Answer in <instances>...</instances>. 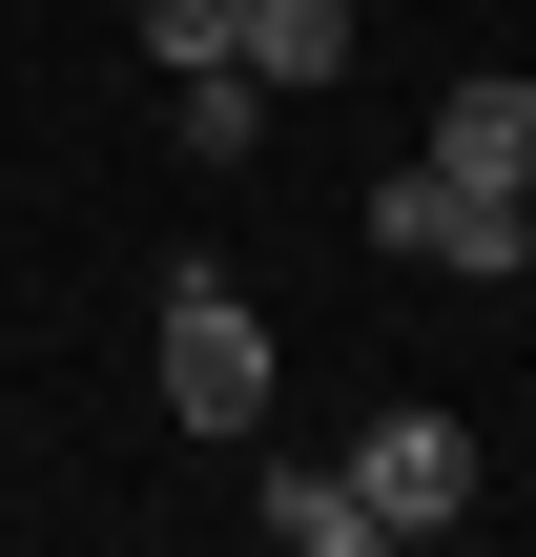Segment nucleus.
<instances>
[{
    "label": "nucleus",
    "mask_w": 536,
    "mask_h": 557,
    "mask_svg": "<svg viewBox=\"0 0 536 557\" xmlns=\"http://www.w3.org/2000/svg\"><path fill=\"white\" fill-rule=\"evenodd\" d=\"M372 248H392V269H454V289H516V269H536V186L392 165V186H372Z\"/></svg>",
    "instance_id": "f257e3e1"
},
{
    "label": "nucleus",
    "mask_w": 536,
    "mask_h": 557,
    "mask_svg": "<svg viewBox=\"0 0 536 557\" xmlns=\"http://www.w3.org/2000/svg\"><path fill=\"white\" fill-rule=\"evenodd\" d=\"M165 413L186 434H269V310L227 269H165Z\"/></svg>",
    "instance_id": "f03ea898"
},
{
    "label": "nucleus",
    "mask_w": 536,
    "mask_h": 557,
    "mask_svg": "<svg viewBox=\"0 0 536 557\" xmlns=\"http://www.w3.org/2000/svg\"><path fill=\"white\" fill-rule=\"evenodd\" d=\"M351 496H372V537H454V517H475V434H454L434 393H392V413L351 434Z\"/></svg>",
    "instance_id": "7ed1b4c3"
},
{
    "label": "nucleus",
    "mask_w": 536,
    "mask_h": 557,
    "mask_svg": "<svg viewBox=\"0 0 536 557\" xmlns=\"http://www.w3.org/2000/svg\"><path fill=\"white\" fill-rule=\"evenodd\" d=\"M227 62H248L269 103H310V83L351 62V0H227Z\"/></svg>",
    "instance_id": "20e7f679"
},
{
    "label": "nucleus",
    "mask_w": 536,
    "mask_h": 557,
    "mask_svg": "<svg viewBox=\"0 0 536 557\" xmlns=\"http://www.w3.org/2000/svg\"><path fill=\"white\" fill-rule=\"evenodd\" d=\"M434 165H475V186H536V83H516V62H475V83L434 103Z\"/></svg>",
    "instance_id": "39448f33"
},
{
    "label": "nucleus",
    "mask_w": 536,
    "mask_h": 557,
    "mask_svg": "<svg viewBox=\"0 0 536 557\" xmlns=\"http://www.w3.org/2000/svg\"><path fill=\"white\" fill-rule=\"evenodd\" d=\"M165 145H186V165H248V145H269V83H248V62H165Z\"/></svg>",
    "instance_id": "423d86ee"
},
{
    "label": "nucleus",
    "mask_w": 536,
    "mask_h": 557,
    "mask_svg": "<svg viewBox=\"0 0 536 557\" xmlns=\"http://www.w3.org/2000/svg\"><path fill=\"white\" fill-rule=\"evenodd\" d=\"M269 537H289V557H372V496H351V455H269Z\"/></svg>",
    "instance_id": "0eeeda50"
},
{
    "label": "nucleus",
    "mask_w": 536,
    "mask_h": 557,
    "mask_svg": "<svg viewBox=\"0 0 536 557\" xmlns=\"http://www.w3.org/2000/svg\"><path fill=\"white\" fill-rule=\"evenodd\" d=\"M145 21V62H227V0H124Z\"/></svg>",
    "instance_id": "6e6552de"
}]
</instances>
